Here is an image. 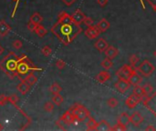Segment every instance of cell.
<instances>
[{"label": "cell", "instance_id": "3957f363", "mask_svg": "<svg viewBox=\"0 0 156 131\" xmlns=\"http://www.w3.org/2000/svg\"><path fill=\"white\" fill-rule=\"evenodd\" d=\"M20 57L21 58H20V60L18 62L17 68L18 76L27 75V74L33 72V71H41L42 70V68H39L38 67H36L35 65H33L27 55L22 54Z\"/></svg>", "mask_w": 156, "mask_h": 131}, {"label": "cell", "instance_id": "e575fe53", "mask_svg": "<svg viewBox=\"0 0 156 131\" xmlns=\"http://www.w3.org/2000/svg\"><path fill=\"white\" fill-rule=\"evenodd\" d=\"M18 100H19V97H18L16 94H13V95H11V96L8 97V102L11 103V104L13 105V106H15V107L17 106V102H18Z\"/></svg>", "mask_w": 156, "mask_h": 131}, {"label": "cell", "instance_id": "74e56055", "mask_svg": "<svg viewBox=\"0 0 156 131\" xmlns=\"http://www.w3.org/2000/svg\"><path fill=\"white\" fill-rule=\"evenodd\" d=\"M22 46H23V43H22V41L19 40V39H16V40L12 43V46H13L15 49H17V50L20 49V48L22 47Z\"/></svg>", "mask_w": 156, "mask_h": 131}, {"label": "cell", "instance_id": "44dd1931", "mask_svg": "<svg viewBox=\"0 0 156 131\" xmlns=\"http://www.w3.org/2000/svg\"><path fill=\"white\" fill-rule=\"evenodd\" d=\"M104 53H105V56L111 59H113L115 58L118 54H119V50L115 47V46H109L108 48L104 51Z\"/></svg>", "mask_w": 156, "mask_h": 131}, {"label": "cell", "instance_id": "8992f818", "mask_svg": "<svg viewBox=\"0 0 156 131\" xmlns=\"http://www.w3.org/2000/svg\"><path fill=\"white\" fill-rule=\"evenodd\" d=\"M135 68H133L132 66L130 65H123L117 72H116V76L119 78H121V79H126L128 80L129 77L131 76V75L133 74V72L134 71Z\"/></svg>", "mask_w": 156, "mask_h": 131}, {"label": "cell", "instance_id": "c3c4849f", "mask_svg": "<svg viewBox=\"0 0 156 131\" xmlns=\"http://www.w3.org/2000/svg\"><path fill=\"white\" fill-rule=\"evenodd\" d=\"M3 53H4V47L1 45H0V56H1Z\"/></svg>", "mask_w": 156, "mask_h": 131}, {"label": "cell", "instance_id": "836d02e7", "mask_svg": "<svg viewBox=\"0 0 156 131\" xmlns=\"http://www.w3.org/2000/svg\"><path fill=\"white\" fill-rule=\"evenodd\" d=\"M143 89H144V92H145V97L150 96L153 92V87L149 83H147L143 86Z\"/></svg>", "mask_w": 156, "mask_h": 131}, {"label": "cell", "instance_id": "7bdbcfd3", "mask_svg": "<svg viewBox=\"0 0 156 131\" xmlns=\"http://www.w3.org/2000/svg\"><path fill=\"white\" fill-rule=\"evenodd\" d=\"M83 23H84L85 25H87V27L89 28V27H91V25H93L94 21H93V19L90 18V16H86V17L84 18V20H83Z\"/></svg>", "mask_w": 156, "mask_h": 131}, {"label": "cell", "instance_id": "8fae6325", "mask_svg": "<svg viewBox=\"0 0 156 131\" xmlns=\"http://www.w3.org/2000/svg\"><path fill=\"white\" fill-rule=\"evenodd\" d=\"M129 82L131 83V85H133V86H137V85H140L142 82V76L141 74H139L135 69L134 71L133 72V74L131 75V76L129 77Z\"/></svg>", "mask_w": 156, "mask_h": 131}, {"label": "cell", "instance_id": "9a60e30c", "mask_svg": "<svg viewBox=\"0 0 156 131\" xmlns=\"http://www.w3.org/2000/svg\"><path fill=\"white\" fill-rule=\"evenodd\" d=\"M85 17H86L85 14H84L81 10H80V9H77V10L71 15L72 20H73L76 24H78V25H81V23H83V20H84Z\"/></svg>", "mask_w": 156, "mask_h": 131}, {"label": "cell", "instance_id": "2e32d148", "mask_svg": "<svg viewBox=\"0 0 156 131\" xmlns=\"http://www.w3.org/2000/svg\"><path fill=\"white\" fill-rule=\"evenodd\" d=\"M94 46L95 48L99 51V52H104L109 46L108 42L104 39V38H99L98 40H96V42L94 43Z\"/></svg>", "mask_w": 156, "mask_h": 131}, {"label": "cell", "instance_id": "5b68a950", "mask_svg": "<svg viewBox=\"0 0 156 131\" xmlns=\"http://www.w3.org/2000/svg\"><path fill=\"white\" fill-rule=\"evenodd\" d=\"M137 71L140 72V74L142 76H145V77H148L150 76L155 70V67L147 59L143 60L139 66H137L136 67Z\"/></svg>", "mask_w": 156, "mask_h": 131}, {"label": "cell", "instance_id": "f35d334b", "mask_svg": "<svg viewBox=\"0 0 156 131\" xmlns=\"http://www.w3.org/2000/svg\"><path fill=\"white\" fill-rule=\"evenodd\" d=\"M55 66L58 69H63L66 67V63L62 60V59H58L55 63Z\"/></svg>", "mask_w": 156, "mask_h": 131}, {"label": "cell", "instance_id": "f907efd6", "mask_svg": "<svg viewBox=\"0 0 156 131\" xmlns=\"http://www.w3.org/2000/svg\"><path fill=\"white\" fill-rule=\"evenodd\" d=\"M2 129H3V127H2L1 124H0V130H2Z\"/></svg>", "mask_w": 156, "mask_h": 131}, {"label": "cell", "instance_id": "816d5d0a", "mask_svg": "<svg viewBox=\"0 0 156 131\" xmlns=\"http://www.w3.org/2000/svg\"><path fill=\"white\" fill-rule=\"evenodd\" d=\"M153 10H154V11L156 12V7H154V8H153Z\"/></svg>", "mask_w": 156, "mask_h": 131}, {"label": "cell", "instance_id": "4316f807", "mask_svg": "<svg viewBox=\"0 0 156 131\" xmlns=\"http://www.w3.org/2000/svg\"><path fill=\"white\" fill-rule=\"evenodd\" d=\"M97 130H112V127L106 120H101L98 124Z\"/></svg>", "mask_w": 156, "mask_h": 131}, {"label": "cell", "instance_id": "f546056e", "mask_svg": "<svg viewBox=\"0 0 156 131\" xmlns=\"http://www.w3.org/2000/svg\"><path fill=\"white\" fill-rule=\"evenodd\" d=\"M30 21H33L34 23H36V24H38V25H39L42 21H43V17L41 16V15L39 14V13H34L31 16H30V19H29Z\"/></svg>", "mask_w": 156, "mask_h": 131}, {"label": "cell", "instance_id": "bcb514c9", "mask_svg": "<svg viewBox=\"0 0 156 131\" xmlns=\"http://www.w3.org/2000/svg\"><path fill=\"white\" fill-rule=\"evenodd\" d=\"M146 2L150 4L152 7V8L156 7V0H146Z\"/></svg>", "mask_w": 156, "mask_h": 131}, {"label": "cell", "instance_id": "cb8c5ba5", "mask_svg": "<svg viewBox=\"0 0 156 131\" xmlns=\"http://www.w3.org/2000/svg\"><path fill=\"white\" fill-rule=\"evenodd\" d=\"M133 93L139 97H145V92H144V89H143V87L140 86V85H137V86H134L133 89Z\"/></svg>", "mask_w": 156, "mask_h": 131}, {"label": "cell", "instance_id": "b9f144b4", "mask_svg": "<svg viewBox=\"0 0 156 131\" xmlns=\"http://www.w3.org/2000/svg\"><path fill=\"white\" fill-rule=\"evenodd\" d=\"M37 27H38V24L34 23L33 21H30L29 20V22L28 23V29L29 31H31V32H34L35 29L37 28Z\"/></svg>", "mask_w": 156, "mask_h": 131}, {"label": "cell", "instance_id": "681fc988", "mask_svg": "<svg viewBox=\"0 0 156 131\" xmlns=\"http://www.w3.org/2000/svg\"><path fill=\"white\" fill-rule=\"evenodd\" d=\"M153 57L156 58V49H155V50H154V52H153Z\"/></svg>", "mask_w": 156, "mask_h": 131}, {"label": "cell", "instance_id": "6da1fadb", "mask_svg": "<svg viewBox=\"0 0 156 131\" xmlns=\"http://www.w3.org/2000/svg\"><path fill=\"white\" fill-rule=\"evenodd\" d=\"M51 32L63 45L67 46L81 32V28L72 20L70 15L62 11L58 16V21L51 28Z\"/></svg>", "mask_w": 156, "mask_h": 131}, {"label": "cell", "instance_id": "1f68e13d", "mask_svg": "<svg viewBox=\"0 0 156 131\" xmlns=\"http://www.w3.org/2000/svg\"><path fill=\"white\" fill-rule=\"evenodd\" d=\"M44 109H45L46 112H48V113L52 112V111L54 110V103L52 102V101L46 102L45 105H44Z\"/></svg>", "mask_w": 156, "mask_h": 131}, {"label": "cell", "instance_id": "7c38bea8", "mask_svg": "<svg viewBox=\"0 0 156 131\" xmlns=\"http://www.w3.org/2000/svg\"><path fill=\"white\" fill-rule=\"evenodd\" d=\"M111 79V73L108 70L104 69L103 71H100L97 76H96V80L99 83H105L107 81H109Z\"/></svg>", "mask_w": 156, "mask_h": 131}, {"label": "cell", "instance_id": "d6a6232c", "mask_svg": "<svg viewBox=\"0 0 156 131\" xmlns=\"http://www.w3.org/2000/svg\"><path fill=\"white\" fill-rule=\"evenodd\" d=\"M118 104H119V102H118V100L115 97H110L107 100V105H108L110 108H112V109L116 108L118 106Z\"/></svg>", "mask_w": 156, "mask_h": 131}, {"label": "cell", "instance_id": "d6986e66", "mask_svg": "<svg viewBox=\"0 0 156 131\" xmlns=\"http://www.w3.org/2000/svg\"><path fill=\"white\" fill-rule=\"evenodd\" d=\"M62 118H64V120L66 121V123L68 125H70V124H74L76 123V118H75V116L73 114V111L71 109H69L68 111H66L63 115H62Z\"/></svg>", "mask_w": 156, "mask_h": 131}, {"label": "cell", "instance_id": "ee69618b", "mask_svg": "<svg viewBox=\"0 0 156 131\" xmlns=\"http://www.w3.org/2000/svg\"><path fill=\"white\" fill-rule=\"evenodd\" d=\"M61 1L63 2V4H65L67 7H70V6H72L77 0H61Z\"/></svg>", "mask_w": 156, "mask_h": 131}, {"label": "cell", "instance_id": "7dc6e473", "mask_svg": "<svg viewBox=\"0 0 156 131\" xmlns=\"http://www.w3.org/2000/svg\"><path fill=\"white\" fill-rule=\"evenodd\" d=\"M145 130H149V131H154V130H156V128L153 127V125H149V126H147L146 127H145Z\"/></svg>", "mask_w": 156, "mask_h": 131}, {"label": "cell", "instance_id": "30bf717a", "mask_svg": "<svg viewBox=\"0 0 156 131\" xmlns=\"http://www.w3.org/2000/svg\"><path fill=\"white\" fill-rule=\"evenodd\" d=\"M84 34H85V36H86L88 38H90V39H95V38H97V37L99 36L100 31L99 30V28H98L97 27L91 25V27H89V28L85 30Z\"/></svg>", "mask_w": 156, "mask_h": 131}, {"label": "cell", "instance_id": "83f0119b", "mask_svg": "<svg viewBox=\"0 0 156 131\" xmlns=\"http://www.w3.org/2000/svg\"><path fill=\"white\" fill-rule=\"evenodd\" d=\"M51 101L53 102L54 105H56V106H60V105L64 101V98H63V97L60 94H55L53 97H52Z\"/></svg>", "mask_w": 156, "mask_h": 131}, {"label": "cell", "instance_id": "d4e9b609", "mask_svg": "<svg viewBox=\"0 0 156 131\" xmlns=\"http://www.w3.org/2000/svg\"><path fill=\"white\" fill-rule=\"evenodd\" d=\"M100 66H101L102 68H104L105 70H109V69H111V68L112 67L113 63H112V61L111 58H109L106 57L105 58H104V59L101 61Z\"/></svg>", "mask_w": 156, "mask_h": 131}, {"label": "cell", "instance_id": "ab89813d", "mask_svg": "<svg viewBox=\"0 0 156 131\" xmlns=\"http://www.w3.org/2000/svg\"><path fill=\"white\" fill-rule=\"evenodd\" d=\"M8 101V97H7V96L4 95V94L0 95V107L5 106Z\"/></svg>", "mask_w": 156, "mask_h": 131}, {"label": "cell", "instance_id": "484cf974", "mask_svg": "<svg viewBox=\"0 0 156 131\" xmlns=\"http://www.w3.org/2000/svg\"><path fill=\"white\" fill-rule=\"evenodd\" d=\"M34 32H36V34H37L39 37H45V36L47 34V30L43 27V25H41L40 24L38 25V27H37V28L35 29Z\"/></svg>", "mask_w": 156, "mask_h": 131}, {"label": "cell", "instance_id": "ac0fdd59", "mask_svg": "<svg viewBox=\"0 0 156 131\" xmlns=\"http://www.w3.org/2000/svg\"><path fill=\"white\" fill-rule=\"evenodd\" d=\"M110 22L106 19V18H101L96 27L99 28V30L100 31V33H104V32H106L109 28H110Z\"/></svg>", "mask_w": 156, "mask_h": 131}, {"label": "cell", "instance_id": "8d00e7d4", "mask_svg": "<svg viewBox=\"0 0 156 131\" xmlns=\"http://www.w3.org/2000/svg\"><path fill=\"white\" fill-rule=\"evenodd\" d=\"M41 53L43 56L45 57H49L52 53V49L48 46H45L44 47H42L41 49Z\"/></svg>", "mask_w": 156, "mask_h": 131}, {"label": "cell", "instance_id": "52a82bcc", "mask_svg": "<svg viewBox=\"0 0 156 131\" xmlns=\"http://www.w3.org/2000/svg\"><path fill=\"white\" fill-rule=\"evenodd\" d=\"M143 105L150 109V111L156 116V92H154L152 95H150L146 97V98L143 100Z\"/></svg>", "mask_w": 156, "mask_h": 131}, {"label": "cell", "instance_id": "4fadbf2b", "mask_svg": "<svg viewBox=\"0 0 156 131\" xmlns=\"http://www.w3.org/2000/svg\"><path fill=\"white\" fill-rule=\"evenodd\" d=\"M11 27L5 21V20H0V37H7L10 31H11Z\"/></svg>", "mask_w": 156, "mask_h": 131}, {"label": "cell", "instance_id": "d590c367", "mask_svg": "<svg viewBox=\"0 0 156 131\" xmlns=\"http://www.w3.org/2000/svg\"><path fill=\"white\" fill-rule=\"evenodd\" d=\"M56 124H57V126H58V127H60L61 130H65V129H66V127H65V126H66V125H68L62 117H60V118L57 120Z\"/></svg>", "mask_w": 156, "mask_h": 131}, {"label": "cell", "instance_id": "f6af8a7d", "mask_svg": "<svg viewBox=\"0 0 156 131\" xmlns=\"http://www.w3.org/2000/svg\"><path fill=\"white\" fill-rule=\"evenodd\" d=\"M97 3H98L101 7H104L105 6H107V4L109 3V0H97Z\"/></svg>", "mask_w": 156, "mask_h": 131}, {"label": "cell", "instance_id": "f1b7e54d", "mask_svg": "<svg viewBox=\"0 0 156 131\" xmlns=\"http://www.w3.org/2000/svg\"><path fill=\"white\" fill-rule=\"evenodd\" d=\"M49 91L53 94V95H55V94H60L61 91H62V88L58 84V83H53L51 86H50V88H49Z\"/></svg>", "mask_w": 156, "mask_h": 131}, {"label": "cell", "instance_id": "603a6c76", "mask_svg": "<svg viewBox=\"0 0 156 131\" xmlns=\"http://www.w3.org/2000/svg\"><path fill=\"white\" fill-rule=\"evenodd\" d=\"M98 122L93 118H89L87 123H86V127H87V130H97L98 127Z\"/></svg>", "mask_w": 156, "mask_h": 131}, {"label": "cell", "instance_id": "9c48e42d", "mask_svg": "<svg viewBox=\"0 0 156 131\" xmlns=\"http://www.w3.org/2000/svg\"><path fill=\"white\" fill-rule=\"evenodd\" d=\"M142 97H137L133 94V95H131L125 100V105L129 109H133L136 108L138 105L142 102Z\"/></svg>", "mask_w": 156, "mask_h": 131}, {"label": "cell", "instance_id": "5bb4252c", "mask_svg": "<svg viewBox=\"0 0 156 131\" xmlns=\"http://www.w3.org/2000/svg\"><path fill=\"white\" fill-rule=\"evenodd\" d=\"M130 118H131V123L135 127L140 126L143 121V117L138 111H134L131 116H130Z\"/></svg>", "mask_w": 156, "mask_h": 131}, {"label": "cell", "instance_id": "ffe728a7", "mask_svg": "<svg viewBox=\"0 0 156 131\" xmlns=\"http://www.w3.org/2000/svg\"><path fill=\"white\" fill-rule=\"evenodd\" d=\"M117 123L118 124H121L124 127H127V126L131 123V118H130V116L128 113L126 112H122L119 117H118V119H117Z\"/></svg>", "mask_w": 156, "mask_h": 131}, {"label": "cell", "instance_id": "e0dca14e", "mask_svg": "<svg viewBox=\"0 0 156 131\" xmlns=\"http://www.w3.org/2000/svg\"><path fill=\"white\" fill-rule=\"evenodd\" d=\"M17 89L21 95H26L30 89V85L25 79H21V82L17 86Z\"/></svg>", "mask_w": 156, "mask_h": 131}, {"label": "cell", "instance_id": "ba28073f", "mask_svg": "<svg viewBox=\"0 0 156 131\" xmlns=\"http://www.w3.org/2000/svg\"><path fill=\"white\" fill-rule=\"evenodd\" d=\"M114 88H116V90L121 94L125 93L128 91V89L131 88V83L129 82V80L126 79H121V78H119V80L114 84Z\"/></svg>", "mask_w": 156, "mask_h": 131}, {"label": "cell", "instance_id": "277c9868", "mask_svg": "<svg viewBox=\"0 0 156 131\" xmlns=\"http://www.w3.org/2000/svg\"><path fill=\"white\" fill-rule=\"evenodd\" d=\"M71 109L73 111V114L75 116L77 122H82L86 118L90 117L89 110L81 104H75L74 106L71 108Z\"/></svg>", "mask_w": 156, "mask_h": 131}, {"label": "cell", "instance_id": "60d3db41", "mask_svg": "<svg viewBox=\"0 0 156 131\" xmlns=\"http://www.w3.org/2000/svg\"><path fill=\"white\" fill-rule=\"evenodd\" d=\"M126 128H127L126 127H124L121 124H118V123L115 126L112 127V130H114V131H124V130H126Z\"/></svg>", "mask_w": 156, "mask_h": 131}, {"label": "cell", "instance_id": "7402d4cb", "mask_svg": "<svg viewBox=\"0 0 156 131\" xmlns=\"http://www.w3.org/2000/svg\"><path fill=\"white\" fill-rule=\"evenodd\" d=\"M24 79L27 81L30 86H33L37 83L38 81V77L34 75L33 72H30L29 74H27V76H26V77L24 78Z\"/></svg>", "mask_w": 156, "mask_h": 131}, {"label": "cell", "instance_id": "4dcf8cb0", "mask_svg": "<svg viewBox=\"0 0 156 131\" xmlns=\"http://www.w3.org/2000/svg\"><path fill=\"white\" fill-rule=\"evenodd\" d=\"M129 60H130V64H131V66L133 68H136L138 66V63L140 62V58L137 55H132L131 57H130Z\"/></svg>", "mask_w": 156, "mask_h": 131}, {"label": "cell", "instance_id": "7a4b0ae2", "mask_svg": "<svg viewBox=\"0 0 156 131\" xmlns=\"http://www.w3.org/2000/svg\"><path fill=\"white\" fill-rule=\"evenodd\" d=\"M20 56L17 57L14 52H9V53L3 58L0 61V69H1L9 78L13 79L15 77H17V65L20 60Z\"/></svg>", "mask_w": 156, "mask_h": 131}]
</instances>
